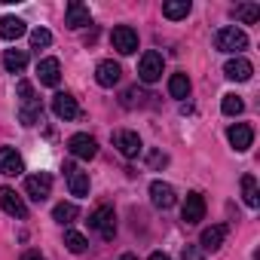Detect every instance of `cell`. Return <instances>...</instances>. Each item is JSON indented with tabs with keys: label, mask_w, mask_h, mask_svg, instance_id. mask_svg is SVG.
<instances>
[{
	"label": "cell",
	"mask_w": 260,
	"mask_h": 260,
	"mask_svg": "<svg viewBox=\"0 0 260 260\" xmlns=\"http://www.w3.org/2000/svg\"><path fill=\"white\" fill-rule=\"evenodd\" d=\"M150 260H172V257H169V254H162V251H153V254H150Z\"/></svg>",
	"instance_id": "e575fe53"
},
{
	"label": "cell",
	"mask_w": 260,
	"mask_h": 260,
	"mask_svg": "<svg viewBox=\"0 0 260 260\" xmlns=\"http://www.w3.org/2000/svg\"><path fill=\"white\" fill-rule=\"evenodd\" d=\"M25 172V162L22 156L16 153V147H0V175H7V178H16Z\"/></svg>",
	"instance_id": "2e32d148"
},
{
	"label": "cell",
	"mask_w": 260,
	"mask_h": 260,
	"mask_svg": "<svg viewBox=\"0 0 260 260\" xmlns=\"http://www.w3.org/2000/svg\"><path fill=\"white\" fill-rule=\"evenodd\" d=\"M119 77H122V68H119L113 58L98 61V68H95V80H98V86L110 89V86H116V83H119Z\"/></svg>",
	"instance_id": "5bb4252c"
},
{
	"label": "cell",
	"mask_w": 260,
	"mask_h": 260,
	"mask_svg": "<svg viewBox=\"0 0 260 260\" xmlns=\"http://www.w3.org/2000/svg\"><path fill=\"white\" fill-rule=\"evenodd\" d=\"M251 74H254V68H251V61L248 58H230L226 64H223V77L226 80H236V83H245V80H251Z\"/></svg>",
	"instance_id": "e0dca14e"
},
{
	"label": "cell",
	"mask_w": 260,
	"mask_h": 260,
	"mask_svg": "<svg viewBox=\"0 0 260 260\" xmlns=\"http://www.w3.org/2000/svg\"><path fill=\"white\" fill-rule=\"evenodd\" d=\"M64 178H68L71 196H77V199L89 196V175H86V172H80L74 162H64Z\"/></svg>",
	"instance_id": "30bf717a"
},
{
	"label": "cell",
	"mask_w": 260,
	"mask_h": 260,
	"mask_svg": "<svg viewBox=\"0 0 260 260\" xmlns=\"http://www.w3.org/2000/svg\"><path fill=\"white\" fill-rule=\"evenodd\" d=\"M242 107H245V104H242V98H239V95H233V92H230V95H223V101H220V110H223L226 116L242 113Z\"/></svg>",
	"instance_id": "f1b7e54d"
},
{
	"label": "cell",
	"mask_w": 260,
	"mask_h": 260,
	"mask_svg": "<svg viewBox=\"0 0 260 260\" xmlns=\"http://www.w3.org/2000/svg\"><path fill=\"white\" fill-rule=\"evenodd\" d=\"M113 147H116L125 159H135V156L144 150V144H141L138 132H128V128H122V132H116V135H113Z\"/></svg>",
	"instance_id": "8992f818"
},
{
	"label": "cell",
	"mask_w": 260,
	"mask_h": 260,
	"mask_svg": "<svg viewBox=\"0 0 260 260\" xmlns=\"http://www.w3.org/2000/svg\"><path fill=\"white\" fill-rule=\"evenodd\" d=\"M49 190H52V178H49L46 172L25 178V193H28L34 202H43V199H49Z\"/></svg>",
	"instance_id": "8fae6325"
},
{
	"label": "cell",
	"mask_w": 260,
	"mask_h": 260,
	"mask_svg": "<svg viewBox=\"0 0 260 260\" xmlns=\"http://www.w3.org/2000/svg\"><path fill=\"white\" fill-rule=\"evenodd\" d=\"M119 260H138V257H135V254H122Z\"/></svg>",
	"instance_id": "d590c367"
},
{
	"label": "cell",
	"mask_w": 260,
	"mask_h": 260,
	"mask_svg": "<svg viewBox=\"0 0 260 260\" xmlns=\"http://www.w3.org/2000/svg\"><path fill=\"white\" fill-rule=\"evenodd\" d=\"M141 98H147V95H144L138 86H135V89H125V92H122V104H125V107H135V104H141Z\"/></svg>",
	"instance_id": "4dcf8cb0"
},
{
	"label": "cell",
	"mask_w": 260,
	"mask_h": 260,
	"mask_svg": "<svg viewBox=\"0 0 260 260\" xmlns=\"http://www.w3.org/2000/svg\"><path fill=\"white\" fill-rule=\"evenodd\" d=\"M37 77H40L43 86H58V80H61V64H58V58H43V61L37 64Z\"/></svg>",
	"instance_id": "ffe728a7"
},
{
	"label": "cell",
	"mask_w": 260,
	"mask_h": 260,
	"mask_svg": "<svg viewBox=\"0 0 260 260\" xmlns=\"http://www.w3.org/2000/svg\"><path fill=\"white\" fill-rule=\"evenodd\" d=\"M52 43V34L46 31V28H34L31 31V46L34 49H43V46H49Z\"/></svg>",
	"instance_id": "f546056e"
},
{
	"label": "cell",
	"mask_w": 260,
	"mask_h": 260,
	"mask_svg": "<svg viewBox=\"0 0 260 260\" xmlns=\"http://www.w3.org/2000/svg\"><path fill=\"white\" fill-rule=\"evenodd\" d=\"M68 150H71L77 159H92V156L98 153V141H95L92 135L80 132V135H74V138L68 141Z\"/></svg>",
	"instance_id": "7c38bea8"
},
{
	"label": "cell",
	"mask_w": 260,
	"mask_h": 260,
	"mask_svg": "<svg viewBox=\"0 0 260 260\" xmlns=\"http://www.w3.org/2000/svg\"><path fill=\"white\" fill-rule=\"evenodd\" d=\"M110 43H113V49L119 55H135L138 52V31L128 28V25H119V28H113Z\"/></svg>",
	"instance_id": "277c9868"
},
{
	"label": "cell",
	"mask_w": 260,
	"mask_h": 260,
	"mask_svg": "<svg viewBox=\"0 0 260 260\" xmlns=\"http://www.w3.org/2000/svg\"><path fill=\"white\" fill-rule=\"evenodd\" d=\"M22 260H43V257H40V251H25Z\"/></svg>",
	"instance_id": "836d02e7"
},
{
	"label": "cell",
	"mask_w": 260,
	"mask_h": 260,
	"mask_svg": "<svg viewBox=\"0 0 260 260\" xmlns=\"http://www.w3.org/2000/svg\"><path fill=\"white\" fill-rule=\"evenodd\" d=\"M233 16H236L239 22H245V25H254V22L260 19V7H257V4H242V7L233 10Z\"/></svg>",
	"instance_id": "4316f807"
},
{
	"label": "cell",
	"mask_w": 260,
	"mask_h": 260,
	"mask_svg": "<svg viewBox=\"0 0 260 260\" xmlns=\"http://www.w3.org/2000/svg\"><path fill=\"white\" fill-rule=\"evenodd\" d=\"M242 196H245V205L248 208H257L260 205V190H257V178L254 175H245L242 178Z\"/></svg>",
	"instance_id": "603a6c76"
},
{
	"label": "cell",
	"mask_w": 260,
	"mask_h": 260,
	"mask_svg": "<svg viewBox=\"0 0 260 260\" xmlns=\"http://www.w3.org/2000/svg\"><path fill=\"white\" fill-rule=\"evenodd\" d=\"M52 217H55L61 226H68V223H74V217H77V205H74V202H58V205L52 208Z\"/></svg>",
	"instance_id": "484cf974"
},
{
	"label": "cell",
	"mask_w": 260,
	"mask_h": 260,
	"mask_svg": "<svg viewBox=\"0 0 260 260\" xmlns=\"http://www.w3.org/2000/svg\"><path fill=\"white\" fill-rule=\"evenodd\" d=\"M175 187L172 184H166V181H153L150 184V202L156 205V208H172L175 205Z\"/></svg>",
	"instance_id": "ac0fdd59"
},
{
	"label": "cell",
	"mask_w": 260,
	"mask_h": 260,
	"mask_svg": "<svg viewBox=\"0 0 260 260\" xmlns=\"http://www.w3.org/2000/svg\"><path fill=\"white\" fill-rule=\"evenodd\" d=\"M214 49H220V52H242V49H248V37H245L242 28L226 25V28H220L214 34Z\"/></svg>",
	"instance_id": "7a4b0ae2"
},
{
	"label": "cell",
	"mask_w": 260,
	"mask_h": 260,
	"mask_svg": "<svg viewBox=\"0 0 260 260\" xmlns=\"http://www.w3.org/2000/svg\"><path fill=\"white\" fill-rule=\"evenodd\" d=\"M52 113L58 116V119H77L80 116V107H77V98L71 95V92H55L52 95Z\"/></svg>",
	"instance_id": "ba28073f"
},
{
	"label": "cell",
	"mask_w": 260,
	"mask_h": 260,
	"mask_svg": "<svg viewBox=\"0 0 260 260\" xmlns=\"http://www.w3.org/2000/svg\"><path fill=\"white\" fill-rule=\"evenodd\" d=\"M25 31H28L25 22L16 19V16H4V19H0V37H4V40H19Z\"/></svg>",
	"instance_id": "44dd1931"
},
{
	"label": "cell",
	"mask_w": 260,
	"mask_h": 260,
	"mask_svg": "<svg viewBox=\"0 0 260 260\" xmlns=\"http://www.w3.org/2000/svg\"><path fill=\"white\" fill-rule=\"evenodd\" d=\"M181 217H184V223H199L205 217V199H202V193H187V199L181 205Z\"/></svg>",
	"instance_id": "4fadbf2b"
},
{
	"label": "cell",
	"mask_w": 260,
	"mask_h": 260,
	"mask_svg": "<svg viewBox=\"0 0 260 260\" xmlns=\"http://www.w3.org/2000/svg\"><path fill=\"white\" fill-rule=\"evenodd\" d=\"M202 257H205V251L199 245H187L184 254H181V260H202Z\"/></svg>",
	"instance_id": "1f68e13d"
},
{
	"label": "cell",
	"mask_w": 260,
	"mask_h": 260,
	"mask_svg": "<svg viewBox=\"0 0 260 260\" xmlns=\"http://www.w3.org/2000/svg\"><path fill=\"white\" fill-rule=\"evenodd\" d=\"M64 25H68V28H86V25H92L89 7L80 4V0H71L68 10H64Z\"/></svg>",
	"instance_id": "9a60e30c"
},
{
	"label": "cell",
	"mask_w": 260,
	"mask_h": 260,
	"mask_svg": "<svg viewBox=\"0 0 260 260\" xmlns=\"http://www.w3.org/2000/svg\"><path fill=\"white\" fill-rule=\"evenodd\" d=\"M64 245H68V251H74V254H83L89 242H86V236H83V233H77V230H68V233H64Z\"/></svg>",
	"instance_id": "83f0119b"
},
{
	"label": "cell",
	"mask_w": 260,
	"mask_h": 260,
	"mask_svg": "<svg viewBox=\"0 0 260 260\" xmlns=\"http://www.w3.org/2000/svg\"><path fill=\"white\" fill-rule=\"evenodd\" d=\"M25 64H28V52H25V49H7V52H4V68H7L10 74H22Z\"/></svg>",
	"instance_id": "7402d4cb"
},
{
	"label": "cell",
	"mask_w": 260,
	"mask_h": 260,
	"mask_svg": "<svg viewBox=\"0 0 260 260\" xmlns=\"http://www.w3.org/2000/svg\"><path fill=\"white\" fill-rule=\"evenodd\" d=\"M0 208H4L10 217H28V205H25V199L13 190V187H0Z\"/></svg>",
	"instance_id": "52a82bcc"
},
{
	"label": "cell",
	"mask_w": 260,
	"mask_h": 260,
	"mask_svg": "<svg viewBox=\"0 0 260 260\" xmlns=\"http://www.w3.org/2000/svg\"><path fill=\"white\" fill-rule=\"evenodd\" d=\"M226 239V223H214L208 230H202V239H199V248L202 251H217Z\"/></svg>",
	"instance_id": "d6986e66"
},
{
	"label": "cell",
	"mask_w": 260,
	"mask_h": 260,
	"mask_svg": "<svg viewBox=\"0 0 260 260\" xmlns=\"http://www.w3.org/2000/svg\"><path fill=\"white\" fill-rule=\"evenodd\" d=\"M89 226L98 230V236H101L104 242H110V239L116 236V214H113V208H110V205H98V208L89 214Z\"/></svg>",
	"instance_id": "3957f363"
},
{
	"label": "cell",
	"mask_w": 260,
	"mask_h": 260,
	"mask_svg": "<svg viewBox=\"0 0 260 260\" xmlns=\"http://www.w3.org/2000/svg\"><path fill=\"white\" fill-rule=\"evenodd\" d=\"M162 16L166 19H187L190 16V0H169V4H162Z\"/></svg>",
	"instance_id": "cb8c5ba5"
},
{
	"label": "cell",
	"mask_w": 260,
	"mask_h": 260,
	"mask_svg": "<svg viewBox=\"0 0 260 260\" xmlns=\"http://www.w3.org/2000/svg\"><path fill=\"white\" fill-rule=\"evenodd\" d=\"M40 113H43V104L34 95V86L28 80H19V119H22V125H34L40 119Z\"/></svg>",
	"instance_id": "6da1fadb"
},
{
	"label": "cell",
	"mask_w": 260,
	"mask_h": 260,
	"mask_svg": "<svg viewBox=\"0 0 260 260\" xmlns=\"http://www.w3.org/2000/svg\"><path fill=\"white\" fill-rule=\"evenodd\" d=\"M169 95H172V98H187V95H190V80H187V74H172V77H169Z\"/></svg>",
	"instance_id": "d4e9b609"
},
{
	"label": "cell",
	"mask_w": 260,
	"mask_h": 260,
	"mask_svg": "<svg viewBox=\"0 0 260 260\" xmlns=\"http://www.w3.org/2000/svg\"><path fill=\"white\" fill-rule=\"evenodd\" d=\"M162 68H166V61H162V55L159 52H144L141 55V61H138V77H141V83H156L159 77H162Z\"/></svg>",
	"instance_id": "5b68a950"
},
{
	"label": "cell",
	"mask_w": 260,
	"mask_h": 260,
	"mask_svg": "<svg viewBox=\"0 0 260 260\" xmlns=\"http://www.w3.org/2000/svg\"><path fill=\"white\" fill-rule=\"evenodd\" d=\"M226 138H230V144H233L236 153H245V150L254 144V128H251L248 122H236V125H230Z\"/></svg>",
	"instance_id": "9c48e42d"
},
{
	"label": "cell",
	"mask_w": 260,
	"mask_h": 260,
	"mask_svg": "<svg viewBox=\"0 0 260 260\" xmlns=\"http://www.w3.org/2000/svg\"><path fill=\"white\" fill-rule=\"evenodd\" d=\"M147 162H150V169H159V166H166V162H169V156H166V153H159V150H153V153L147 156Z\"/></svg>",
	"instance_id": "d6a6232c"
}]
</instances>
